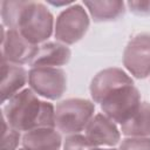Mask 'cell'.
<instances>
[{
	"label": "cell",
	"mask_w": 150,
	"mask_h": 150,
	"mask_svg": "<svg viewBox=\"0 0 150 150\" xmlns=\"http://www.w3.org/2000/svg\"><path fill=\"white\" fill-rule=\"evenodd\" d=\"M2 116L18 131L55 127V107L40 100L30 88L22 89L8 100L2 109Z\"/></svg>",
	"instance_id": "obj_2"
},
{
	"label": "cell",
	"mask_w": 150,
	"mask_h": 150,
	"mask_svg": "<svg viewBox=\"0 0 150 150\" xmlns=\"http://www.w3.org/2000/svg\"><path fill=\"white\" fill-rule=\"evenodd\" d=\"M2 26L18 29L33 45L45 43L54 30V16L49 8L38 1H1Z\"/></svg>",
	"instance_id": "obj_1"
},
{
	"label": "cell",
	"mask_w": 150,
	"mask_h": 150,
	"mask_svg": "<svg viewBox=\"0 0 150 150\" xmlns=\"http://www.w3.org/2000/svg\"><path fill=\"white\" fill-rule=\"evenodd\" d=\"M62 136L59 130L50 127L36 128L22 135L21 144L26 150H60Z\"/></svg>",
	"instance_id": "obj_12"
},
{
	"label": "cell",
	"mask_w": 150,
	"mask_h": 150,
	"mask_svg": "<svg viewBox=\"0 0 150 150\" xmlns=\"http://www.w3.org/2000/svg\"><path fill=\"white\" fill-rule=\"evenodd\" d=\"M91 150H118V149H103V148H93Z\"/></svg>",
	"instance_id": "obj_21"
},
{
	"label": "cell",
	"mask_w": 150,
	"mask_h": 150,
	"mask_svg": "<svg viewBox=\"0 0 150 150\" xmlns=\"http://www.w3.org/2000/svg\"><path fill=\"white\" fill-rule=\"evenodd\" d=\"M29 88L48 100H59L67 90V74L57 67H32L28 71Z\"/></svg>",
	"instance_id": "obj_6"
},
{
	"label": "cell",
	"mask_w": 150,
	"mask_h": 150,
	"mask_svg": "<svg viewBox=\"0 0 150 150\" xmlns=\"http://www.w3.org/2000/svg\"><path fill=\"white\" fill-rule=\"evenodd\" d=\"M89 16L80 4H73L63 9L56 18L54 36L57 42L66 46L80 41L89 28Z\"/></svg>",
	"instance_id": "obj_5"
},
{
	"label": "cell",
	"mask_w": 150,
	"mask_h": 150,
	"mask_svg": "<svg viewBox=\"0 0 150 150\" xmlns=\"http://www.w3.org/2000/svg\"><path fill=\"white\" fill-rule=\"evenodd\" d=\"M134 83L132 79L121 68L110 67L98 71L91 80L89 86L90 96L94 103H101L102 100L114 89Z\"/></svg>",
	"instance_id": "obj_10"
},
{
	"label": "cell",
	"mask_w": 150,
	"mask_h": 150,
	"mask_svg": "<svg viewBox=\"0 0 150 150\" xmlns=\"http://www.w3.org/2000/svg\"><path fill=\"white\" fill-rule=\"evenodd\" d=\"M118 150H150V137H127L120 143Z\"/></svg>",
	"instance_id": "obj_18"
},
{
	"label": "cell",
	"mask_w": 150,
	"mask_h": 150,
	"mask_svg": "<svg viewBox=\"0 0 150 150\" xmlns=\"http://www.w3.org/2000/svg\"><path fill=\"white\" fill-rule=\"evenodd\" d=\"M84 135L95 148L101 145L115 146L121 141V132L116 123L103 112L93 116L84 129Z\"/></svg>",
	"instance_id": "obj_9"
},
{
	"label": "cell",
	"mask_w": 150,
	"mask_h": 150,
	"mask_svg": "<svg viewBox=\"0 0 150 150\" xmlns=\"http://www.w3.org/2000/svg\"><path fill=\"white\" fill-rule=\"evenodd\" d=\"M95 22L116 21L125 13V4L121 0L83 1Z\"/></svg>",
	"instance_id": "obj_14"
},
{
	"label": "cell",
	"mask_w": 150,
	"mask_h": 150,
	"mask_svg": "<svg viewBox=\"0 0 150 150\" xmlns=\"http://www.w3.org/2000/svg\"><path fill=\"white\" fill-rule=\"evenodd\" d=\"M93 146L86 135L71 134L67 135L62 143V150H91Z\"/></svg>",
	"instance_id": "obj_17"
},
{
	"label": "cell",
	"mask_w": 150,
	"mask_h": 150,
	"mask_svg": "<svg viewBox=\"0 0 150 150\" xmlns=\"http://www.w3.org/2000/svg\"><path fill=\"white\" fill-rule=\"evenodd\" d=\"M95 112V103L86 98H67L55 107V127L59 131L71 135L86 129Z\"/></svg>",
	"instance_id": "obj_3"
},
{
	"label": "cell",
	"mask_w": 150,
	"mask_h": 150,
	"mask_svg": "<svg viewBox=\"0 0 150 150\" xmlns=\"http://www.w3.org/2000/svg\"><path fill=\"white\" fill-rule=\"evenodd\" d=\"M39 46L30 43L18 29H6L1 26V61L25 64L33 61Z\"/></svg>",
	"instance_id": "obj_8"
},
{
	"label": "cell",
	"mask_w": 150,
	"mask_h": 150,
	"mask_svg": "<svg viewBox=\"0 0 150 150\" xmlns=\"http://www.w3.org/2000/svg\"><path fill=\"white\" fill-rule=\"evenodd\" d=\"M123 66L136 79L150 75V33L135 34L123 52Z\"/></svg>",
	"instance_id": "obj_7"
},
{
	"label": "cell",
	"mask_w": 150,
	"mask_h": 150,
	"mask_svg": "<svg viewBox=\"0 0 150 150\" xmlns=\"http://www.w3.org/2000/svg\"><path fill=\"white\" fill-rule=\"evenodd\" d=\"M71 50L61 42H45L30 62L32 67H57L69 62Z\"/></svg>",
	"instance_id": "obj_13"
},
{
	"label": "cell",
	"mask_w": 150,
	"mask_h": 150,
	"mask_svg": "<svg viewBox=\"0 0 150 150\" xmlns=\"http://www.w3.org/2000/svg\"><path fill=\"white\" fill-rule=\"evenodd\" d=\"M50 5H53V6H66V5H70L71 2L70 1H63V2H54V1H48Z\"/></svg>",
	"instance_id": "obj_20"
},
{
	"label": "cell",
	"mask_w": 150,
	"mask_h": 150,
	"mask_svg": "<svg viewBox=\"0 0 150 150\" xmlns=\"http://www.w3.org/2000/svg\"><path fill=\"white\" fill-rule=\"evenodd\" d=\"M18 150H26V149H23V148H22V149H18Z\"/></svg>",
	"instance_id": "obj_22"
},
{
	"label": "cell",
	"mask_w": 150,
	"mask_h": 150,
	"mask_svg": "<svg viewBox=\"0 0 150 150\" xmlns=\"http://www.w3.org/2000/svg\"><path fill=\"white\" fill-rule=\"evenodd\" d=\"M139 104L141 93L134 83L114 89L100 103L103 114L120 124L127 122L138 109Z\"/></svg>",
	"instance_id": "obj_4"
},
{
	"label": "cell",
	"mask_w": 150,
	"mask_h": 150,
	"mask_svg": "<svg viewBox=\"0 0 150 150\" xmlns=\"http://www.w3.org/2000/svg\"><path fill=\"white\" fill-rule=\"evenodd\" d=\"M121 131L127 137H150V103L141 102L135 114L121 124Z\"/></svg>",
	"instance_id": "obj_15"
},
{
	"label": "cell",
	"mask_w": 150,
	"mask_h": 150,
	"mask_svg": "<svg viewBox=\"0 0 150 150\" xmlns=\"http://www.w3.org/2000/svg\"><path fill=\"white\" fill-rule=\"evenodd\" d=\"M27 81L28 73L22 66L1 61V103H5L21 91Z\"/></svg>",
	"instance_id": "obj_11"
},
{
	"label": "cell",
	"mask_w": 150,
	"mask_h": 150,
	"mask_svg": "<svg viewBox=\"0 0 150 150\" xmlns=\"http://www.w3.org/2000/svg\"><path fill=\"white\" fill-rule=\"evenodd\" d=\"M22 137L20 131L12 128L2 116V135H1V150H18V145Z\"/></svg>",
	"instance_id": "obj_16"
},
{
	"label": "cell",
	"mask_w": 150,
	"mask_h": 150,
	"mask_svg": "<svg viewBox=\"0 0 150 150\" xmlns=\"http://www.w3.org/2000/svg\"><path fill=\"white\" fill-rule=\"evenodd\" d=\"M131 13L138 16L150 15V1H128L125 4Z\"/></svg>",
	"instance_id": "obj_19"
}]
</instances>
